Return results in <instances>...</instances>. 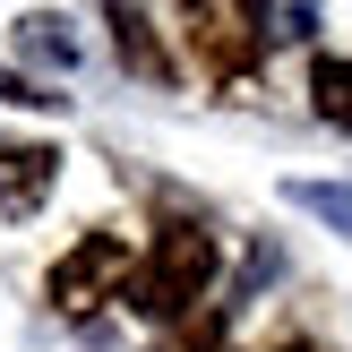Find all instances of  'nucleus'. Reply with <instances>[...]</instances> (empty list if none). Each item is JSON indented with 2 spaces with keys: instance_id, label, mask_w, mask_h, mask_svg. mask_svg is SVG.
Masks as SVG:
<instances>
[{
  "instance_id": "7",
  "label": "nucleus",
  "mask_w": 352,
  "mask_h": 352,
  "mask_svg": "<svg viewBox=\"0 0 352 352\" xmlns=\"http://www.w3.org/2000/svg\"><path fill=\"white\" fill-rule=\"evenodd\" d=\"M309 95H318V120L352 129V60H318L309 69Z\"/></svg>"
},
{
  "instance_id": "5",
  "label": "nucleus",
  "mask_w": 352,
  "mask_h": 352,
  "mask_svg": "<svg viewBox=\"0 0 352 352\" xmlns=\"http://www.w3.org/2000/svg\"><path fill=\"white\" fill-rule=\"evenodd\" d=\"M318 0H250V34L258 43H309Z\"/></svg>"
},
{
  "instance_id": "1",
  "label": "nucleus",
  "mask_w": 352,
  "mask_h": 352,
  "mask_svg": "<svg viewBox=\"0 0 352 352\" xmlns=\"http://www.w3.org/2000/svg\"><path fill=\"white\" fill-rule=\"evenodd\" d=\"M206 284H215V241H206L198 223H172L146 250V267H129V301L146 309V318H189Z\"/></svg>"
},
{
  "instance_id": "4",
  "label": "nucleus",
  "mask_w": 352,
  "mask_h": 352,
  "mask_svg": "<svg viewBox=\"0 0 352 352\" xmlns=\"http://www.w3.org/2000/svg\"><path fill=\"white\" fill-rule=\"evenodd\" d=\"M52 146H0V215H34L52 189Z\"/></svg>"
},
{
  "instance_id": "8",
  "label": "nucleus",
  "mask_w": 352,
  "mask_h": 352,
  "mask_svg": "<svg viewBox=\"0 0 352 352\" xmlns=\"http://www.w3.org/2000/svg\"><path fill=\"white\" fill-rule=\"evenodd\" d=\"M292 198H301V206H318V215H336L344 232H352V189H318V181H301Z\"/></svg>"
},
{
  "instance_id": "3",
  "label": "nucleus",
  "mask_w": 352,
  "mask_h": 352,
  "mask_svg": "<svg viewBox=\"0 0 352 352\" xmlns=\"http://www.w3.org/2000/svg\"><path fill=\"white\" fill-rule=\"evenodd\" d=\"M189 43L206 52V69H215V78H241V69H250V52H258V34L232 26V9H215V0H189Z\"/></svg>"
},
{
  "instance_id": "10",
  "label": "nucleus",
  "mask_w": 352,
  "mask_h": 352,
  "mask_svg": "<svg viewBox=\"0 0 352 352\" xmlns=\"http://www.w3.org/2000/svg\"><path fill=\"white\" fill-rule=\"evenodd\" d=\"M284 352H318V344H301V336H292V344H284Z\"/></svg>"
},
{
  "instance_id": "2",
  "label": "nucleus",
  "mask_w": 352,
  "mask_h": 352,
  "mask_svg": "<svg viewBox=\"0 0 352 352\" xmlns=\"http://www.w3.org/2000/svg\"><path fill=\"white\" fill-rule=\"evenodd\" d=\"M112 284H129V241H120V232H86L78 250L52 267V284H43V292H52V309L86 318V309H95Z\"/></svg>"
},
{
  "instance_id": "9",
  "label": "nucleus",
  "mask_w": 352,
  "mask_h": 352,
  "mask_svg": "<svg viewBox=\"0 0 352 352\" xmlns=\"http://www.w3.org/2000/svg\"><path fill=\"white\" fill-rule=\"evenodd\" d=\"M223 344V318H198V327H189V336H172L164 352H215Z\"/></svg>"
},
{
  "instance_id": "6",
  "label": "nucleus",
  "mask_w": 352,
  "mask_h": 352,
  "mask_svg": "<svg viewBox=\"0 0 352 352\" xmlns=\"http://www.w3.org/2000/svg\"><path fill=\"white\" fill-rule=\"evenodd\" d=\"M112 34H120V60H129L138 78H172V52L146 34V17H138V9H112Z\"/></svg>"
}]
</instances>
